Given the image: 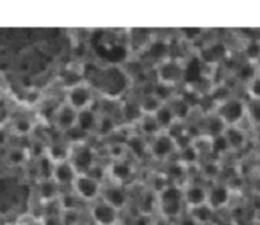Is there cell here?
Wrapping results in <instances>:
<instances>
[{
	"instance_id": "cell-1",
	"label": "cell",
	"mask_w": 260,
	"mask_h": 225,
	"mask_svg": "<svg viewBox=\"0 0 260 225\" xmlns=\"http://www.w3.org/2000/svg\"><path fill=\"white\" fill-rule=\"evenodd\" d=\"M184 192L177 187H166L159 194V210L165 217H181Z\"/></svg>"
},
{
	"instance_id": "cell-2",
	"label": "cell",
	"mask_w": 260,
	"mask_h": 225,
	"mask_svg": "<svg viewBox=\"0 0 260 225\" xmlns=\"http://www.w3.org/2000/svg\"><path fill=\"white\" fill-rule=\"evenodd\" d=\"M246 115V106L242 101L230 98L219 104L217 116L226 124V126H236Z\"/></svg>"
},
{
	"instance_id": "cell-3",
	"label": "cell",
	"mask_w": 260,
	"mask_h": 225,
	"mask_svg": "<svg viewBox=\"0 0 260 225\" xmlns=\"http://www.w3.org/2000/svg\"><path fill=\"white\" fill-rule=\"evenodd\" d=\"M74 191L79 199L84 201H93L101 194V183L88 173L78 174L73 182Z\"/></svg>"
},
{
	"instance_id": "cell-4",
	"label": "cell",
	"mask_w": 260,
	"mask_h": 225,
	"mask_svg": "<svg viewBox=\"0 0 260 225\" xmlns=\"http://www.w3.org/2000/svg\"><path fill=\"white\" fill-rule=\"evenodd\" d=\"M185 75V70L180 62L174 61H166L164 64L159 65L158 67V78L159 84L164 86L174 87L175 84L179 83Z\"/></svg>"
},
{
	"instance_id": "cell-5",
	"label": "cell",
	"mask_w": 260,
	"mask_h": 225,
	"mask_svg": "<svg viewBox=\"0 0 260 225\" xmlns=\"http://www.w3.org/2000/svg\"><path fill=\"white\" fill-rule=\"evenodd\" d=\"M92 103V93L88 87L83 84L73 87L69 89L68 96H67V104L71 106L72 108L76 109L77 112L88 109Z\"/></svg>"
},
{
	"instance_id": "cell-6",
	"label": "cell",
	"mask_w": 260,
	"mask_h": 225,
	"mask_svg": "<svg viewBox=\"0 0 260 225\" xmlns=\"http://www.w3.org/2000/svg\"><path fill=\"white\" fill-rule=\"evenodd\" d=\"M91 215L97 225H116L119 220V211L106 204L104 200L93 205Z\"/></svg>"
},
{
	"instance_id": "cell-7",
	"label": "cell",
	"mask_w": 260,
	"mask_h": 225,
	"mask_svg": "<svg viewBox=\"0 0 260 225\" xmlns=\"http://www.w3.org/2000/svg\"><path fill=\"white\" fill-rule=\"evenodd\" d=\"M72 164L76 168L77 173L83 174L88 173L93 168L94 163V154L89 147L82 146L77 150L76 153L72 156Z\"/></svg>"
},
{
	"instance_id": "cell-8",
	"label": "cell",
	"mask_w": 260,
	"mask_h": 225,
	"mask_svg": "<svg viewBox=\"0 0 260 225\" xmlns=\"http://www.w3.org/2000/svg\"><path fill=\"white\" fill-rule=\"evenodd\" d=\"M77 176H78V173H77L76 168L68 161L55 164L51 179L57 186H67V184H73Z\"/></svg>"
},
{
	"instance_id": "cell-9",
	"label": "cell",
	"mask_w": 260,
	"mask_h": 225,
	"mask_svg": "<svg viewBox=\"0 0 260 225\" xmlns=\"http://www.w3.org/2000/svg\"><path fill=\"white\" fill-rule=\"evenodd\" d=\"M175 149L176 146H175L174 139L169 134L157 135L151 145L152 154L159 159L167 158Z\"/></svg>"
},
{
	"instance_id": "cell-10",
	"label": "cell",
	"mask_w": 260,
	"mask_h": 225,
	"mask_svg": "<svg viewBox=\"0 0 260 225\" xmlns=\"http://www.w3.org/2000/svg\"><path fill=\"white\" fill-rule=\"evenodd\" d=\"M230 190L226 186H216L207 194V205L212 210H218L226 206L230 201Z\"/></svg>"
},
{
	"instance_id": "cell-11",
	"label": "cell",
	"mask_w": 260,
	"mask_h": 225,
	"mask_svg": "<svg viewBox=\"0 0 260 225\" xmlns=\"http://www.w3.org/2000/svg\"><path fill=\"white\" fill-rule=\"evenodd\" d=\"M77 117H78V112L72 108L71 106H68V104H64L57 111L56 116H55V122H56V126L60 130L67 132L68 130L73 129L76 126Z\"/></svg>"
},
{
	"instance_id": "cell-12",
	"label": "cell",
	"mask_w": 260,
	"mask_h": 225,
	"mask_svg": "<svg viewBox=\"0 0 260 225\" xmlns=\"http://www.w3.org/2000/svg\"><path fill=\"white\" fill-rule=\"evenodd\" d=\"M102 200L119 211L126 205L127 196L124 190L120 189V187H110L105 191Z\"/></svg>"
},
{
	"instance_id": "cell-13",
	"label": "cell",
	"mask_w": 260,
	"mask_h": 225,
	"mask_svg": "<svg viewBox=\"0 0 260 225\" xmlns=\"http://www.w3.org/2000/svg\"><path fill=\"white\" fill-rule=\"evenodd\" d=\"M184 202L190 209L207 204V191L201 186H190L184 192Z\"/></svg>"
},
{
	"instance_id": "cell-14",
	"label": "cell",
	"mask_w": 260,
	"mask_h": 225,
	"mask_svg": "<svg viewBox=\"0 0 260 225\" xmlns=\"http://www.w3.org/2000/svg\"><path fill=\"white\" fill-rule=\"evenodd\" d=\"M223 135L226 137L227 142H229L230 149H242L245 146V144H246V135H245V132L240 127L229 126Z\"/></svg>"
},
{
	"instance_id": "cell-15",
	"label": "cell",
	"mask_w": 260,
	"mask_h": 225,
	"mask_svg": "<svg viewBox=\"0 0 260 225\" xmlns=\"http://www.w3.org/2000/svg\"><path fill=\"white\" fill-rule=\"evenodd\" d=\"M77 126L88 134L89 131H92V130H94L97 126H99V120H97L96 114L89 108L78 112V117H77Z\"/></svg>"
},
{
	"instance_id": "cell-16",
	"label": "cell",
	"mask_w": 260,
	"mask_h": 225,
	"mask_svg": "<svg viewBox=\"0 0 260 225\" xmlns=\"http://www.w3.org/2000/svg\"><path fill=\"white\" fill-rule=\"evenodd\" d=\"M71 156L72 153L68 145L54 144L51 145V146H49V149H47V157L51 159V162L54 164L62 163V162H68V159L71 158Z\"/></svg>"
},
{
	"instance_id": "cell-17",
	"label": "cell",
	"mask_w": 260,
	"mask_h": 225,
	"mask_svg": "<svg viewBox=\"0 0 260 225\" xmlns=\"http://www.w3.org/2000/svg\"><path fill=\"white\" fill-rule=\"evenodd\" d=\"M153 117L156 120L157 125L159 126V129H169V127H171L175 124V120H176L171 107L165 106V104H162L161 108L153 115Z\"/></svg>"
},
{
	"instance_id": "cell-18",
	"label": "cell",
	"mask_w": 260,
	"mask_h": 225,
	"mask_svg": "<svg viewBox=\"0 0 260 225\" xmlns=\"http://www.w3.org/2000/svg\"><path fill=\"white\" fill-rule=\"evenodd\" d=\"M190 216L198 222V224H208L212 220V216H213V210L208 205L204 204L201 205V206L190 209Z\"/></svg>"
},
{
	"instance_id": "cell-19",
	"label": "cell",
	"mask_w": 260,
	"mask_h": 225,
	"mask_svg": "<svg viewBox=\"0 0 260 225\" xmlns=\"http://www.w3.org/2000/svg\"><path fill=\"white\" fill-rule=\"evenodd\" d=\"M162 101L154 94H151V96L144 97L143 101L141 102L139 107H141L142 114L147 115V116H153L157 111L162 107Z\"/></svg>"
},
{
	"instance_id": "cell-20",
	"label": "cell",
	"mask_w": 260,
	"mask_h": 225,
	"mask_svg": "<svg viewBox=\"0 0 260 225\" xmlns=\"http://www.w3.org/2000/svg\"><path fill=\"white\" fill-rule=\"evenodd\" d=\"M40 196L44 201H54L57 196V184L52 179H44L40 186Z\"/></svg>"
},
{
	"instance_id": "cell-21",
	"label": "cell",
	"mask_w": 260,
	"mask_h": 225,
	"mask_svg": "<svg viewBox=\"0 0 260 225\" xmlns=\"http://www.w3.org/2000/svg\"><path fill=\"white\" fill-rule=\"evenodd\" d=\"M111 174L119 181H126L132 176V167L125 162H116L112 164Z\"/></svg>"
},
{
	"instance_id": "cell-22",
	"label": "cell",
	"mask_w": 260,
	"mask_h": 225,
	"mask_svg": "<svg viewBox=\"0 0 260 225\" xmlns=\"http://www.w3.org/2000/svg\"><path fill=\"white\" fill-rule=\"evenodd\" d=\"M207 129H208L209 136L216 137L219 136V135H223L227 126L218 116H213L208 120V122H207Z\"/></svg>"
},
{
	"instance_id": "cell-23",
	"label": "cell",
	"mask_w": 260,
	"mask_h": 225,
	"mask_svg": "<svg viewBox=\"0 0 260 225\" xmlns=\"http://www.w3.org/2000/svg\"><path fill=\"white\" fill-rule=\"evenodd\" d=\"M127 146H129L130 152H132L134 156L139 157V158L146 154V150H147L146 142H144V140L142 139L141 136L129 137V140H127Z\"/></svg>"
},
{
	"instance_id": "cell-24",
	"label": "cell",
	"mask_w": 260,
	"mask_h": 225,
	"mask_svg": "<svg viewBox=\"0 0 260 225\" xmlns=\"http://www.w3.org/2000/svg\"><path fill=\"white\" fill-rule=\"evenodd\" d=\"M170 107H171L172 112H174L176 119H185L189 115L190 107L191 106L186 101H184V99H177V101L172 102V104Z\"/></svg>"
},
{
	"instance_id": "cell-25",
	"label": "cell",
	"mask_w": 260,
	"mask_h": 225,
	"mask_svg": "<svg viewBox=\"0 0 260 225\" xmlns=\"http://www.w3.org/2000/svg\"><path fill=\"white\" fill-rule=\"evenodd\" d=\"M229 149H230L229 142H227L224 135H219V136L212 137V142H211L212 153L223 154V153H226Z\"/></svg>"
},
{
	"instance_id": "cell-26",
	"label": "cell",
	"mask_w": 260,
	"mask_h": 225,
	"mask_svg": "<svg viewBox=\"0 0 260 225\" xmlns=\"http://www.w3.org/2000/svg\"><path fill=\"white\" fill-rule=\"evenodd\" d=\"M54 166L55 164L52 163L51 159L49 158L47 156L42 157L40 159V173H41L42 178L44 179H51L52 177V171H54Z\"/></svg>"
},
{
	"instance_id": "cell-27",
	"label": "cell",
	"mask_w": 260,
	"mask_h": 225,
	"mask_svg": "<svg viewBox=\"0 0 260 225\" xmlns=\"http://www.w3.org/2000/svg\"><path fill=\"white\" fill-rule=\"evenodd\" d=\"M142 130L147 135H156L159 131V126L157 125L153 116H146L142 120Z\"/></svg>"
},
{
	"instance_id": "cell-28",
	"label": "cell",
	"mask_w": 260,
	"mask_h": 225,
	"mask_svg": "<svg viewBox=\"0 0 260 225\" xmlns=\"http://www.w3.org/2000/svg\"><path fill=\"white\" fill-rule=\"evenodd\" d=\"M246 114L255 125H260V101H250L246 106Z\"/></svg>"
},
{
	"instance_id": "cell-29",
	"label": "cell",
	"mask_w": 260,
	"mask_h": 225,
	"mask_svg": "<svg viewBox=\"0 0 260 225\" xmlns=\"http://www.w3.org/2000/svg\"><path fill=\"white\" fill-rule=\"evenodd\" d=\"M247 92H249L250 98H251L252 101H260V78L259 77H255L252 81L249 82Z\"/></svg>"
},
{
	"instance_id": "cell-30",
	"label": "cell",
	"mask_w": 260,
	"mask_h": 225,
	"mask_svg": "<svg viewBox=\"0 0 260 225\" xmlns=\"http://www.w3.org/2000/svg\"><path fill=\"white\" fill-rule=\"evenodd\" d=\"M124 115L126 116V119L132 120V121H134V120H138L141 119V115H142V111H141V107H139V104H134V103H129L125 106V109H124Z\"/></svg>"
},
{
	"instance_id": "cell-31",
	"label": "cell",
	"mask_w": 260,
	"mask_h": 225,
	"mask_svg": "<svg viewBox=\"0 0 260 225\" xmlns=\"http://www.w3.org/2000/svg\"><path fill=\"white\" fill-rule=\"evenodd\" d=\"M14 129L18 132L19 135H27L32 131L34 126H32V122L27 119H19L18 121L14 124Z\"/></svg>"
},
{
	"instance_id": "cell-32",
	"label": "cell",
	"mask_w": 260,
	"mask_h": 225,
	"mask_svg": "<svg viewBox=\"0 0 260 225\" xmlns=\"http://www.w3.org/2000/svg\"><path fill=\"white\" fill-rule=\"evenodd\" d=\"M24 159H26V154H24V152L22 149H13L9 152L8 161L11 162L12 164H14V166L22 164L24 162Z\"/></svg>"
},
{
	"instance_id": "cell-33",
	"label": "cell",
	"mask_w": 260,
	"mask_h": 225,
	"mask_svg": "<svg viewBox=\"0 0 260 225\" xmlns=\"http://www.w3.org/2000/svg\"><path fill=\"white\" fill-rule=\"evenodd\" d=\"M67 135H68V140H71L72 142H79V141H82L83 139H86L87 132H84L83 130H81L76 125L73 129H71L67 131Z\"/></svg>"
},
{
	"instance_id": "cell-34",
	"label": "cell",
	"mask_w": 260,
	"mask_h": 225,
	"mask_svg": "<svg viewBox=\"0 0 260 225\" xmlns=\"http://www.w3.org/2000/svg\"><path fill=\"white\" fill-rule=\"evenodd\" d=\"M181 154H182V161L186 162V163H194V162L198 159V156H199L198 150L195 149L194 144H192V146L182 150Z\"/></svg>"
},
{
	"instance_id": "cell-35",
	"label": "cell",
	"mask_w": 260,
	"mask_h": 225,
	"mask_svg": "<svg viewBox=\"0 0 260 225\" xmlns=\"http://www.w3.org/2000/svg\"><path fill=\"white\" fill-rule=\"evenodd\" d=\"M240 77H241L242 79H246V81L250 82L256 77V70L252 67V65H244V66L241 67V70H240Z\"/></svg>"
},
{
	"instance_id": "cell-36",
	"label": "cell",
	"mask_w": 260,
	"mask_h": 225,
	"mask_svg": "<svg viewBox=\"0 0 260 225\" xmlns=\"http://www.w3.org/2000/svg\"><path fill=\"white\" fill-rule=\"evenodd\" d=\"M97 127H99V131H101V134H110V132L114 130V122H112V120L109 119V117H104V119L99 122V126Z\"/></svg>"
},
{
	"instance_id": "cell-37",
	"label": "cell",
	"mask_w": 260,
	"mask_h": 225,
	"mask_svg": "<svg viewBox=\"0 0 260 225\" xmlns=\"http://www.w3.org/2000/svg\"><path fill=\"white\" fill-rule=\"evenodd\" d=\"M246 54L250 59H252V60L259 59V56H260V44L259 42H251V44L247 45Z\"/></svg>"
},
{
	"instance_id": "cell-38",
	"label": "cell",
	"mask_w": 260,
	"mask_h": 225,
	"mask_svg": "<svg viewBox=\"0 0 260 225\" xmlns=\"http://www.w3.org/2000/svg\"><path fill=\"white\" fill-rule=\"evenodd\" d=\"M42 225H67L64 221V217L60 215H46Z\"/></svg>"
},
{
	"instance_id": "cell-39",
	"label": "cell",
	"mask_w": 260,
	"mask_h": 225,
	"mask_svg": "<svg viewBox=\"0 0 260 225\" xmlns=\"http://www.w3.org/2000/svg\"><path fill=\"white\" fill-rule=\"evenodd\" d=\"M179 225H199V224L189 215L187 217H180Z\"/></svg>"
},
{
	"instance_id": "cell-40",
	"label": "cell",
	"mask_w": 260,
	"mask_h": 225,
	"mask_svg": "<svg viewBox=\"0 0 260 225\" xmlns=\"http://www.w3.org/2000/svg\"><path fill=\"white\" fill-rule=\"evenodd\" d=\"M169 172L172 177H180L182 174V168L181 166H171Z\"/></svg>"
},
{
	"instance_id": "cell-41",
	"label": "cell",
	"mask_w": 260,
	"mask_h": 225,
	"mask_svg": "<svg viewBox=\"0 0 260 225\" xmlns=\"http://www.w3.org/2000/svg\"><path fill=\"white\" fill-rule=\"evenodd\" d=\"M204 169H206V171H207V169H208V171H209V173H208L209 176H212V174H216L217 172H218V167H217L214 163L207 164V166L204 167Z\"/></svg>"
},
{
	"instance_id": "cell-42",
	"label": "cell",
	"mask_w": 260,
	"mask_h": 225,
	"mask_svg": "<svg viewBox=\"0 0 260 225\" xmlns=\"http://www.w3.org/2000/svg\"><path fill=\"white\" fill-rule=\"evenodd\" d=\"M136 225H149L148 216H139L138 220H137Z\"/></svg>"
},
{
	"instance_id": "cell-43",
	"label": "cell",
	"mask_w": 260,
	"mask_h": 225,
	"mask_svg": "<svg viewBox=\"0 0 260 225\" xmlns=\"http://www.w3.org/2000/svg\"><path fill=\"white\" fill-rule=\"evenodd\" d=\"M7 142V134L3 129H0V146Z\"/></svg>"
},
{
	"instance_id": "cell-44",
	"label": "cell",
	"mask_w": 260,
	"mask_h": 225,
	"mask_svg": "<svg viewBox=\"0 0 260 225\" xmlns=\"http://www.w3.org/2000/svg\"><path fill=\"white\" fill-rule=\"evenodd\" d=\"M201 31V29H198V28H194V29H184V32L185 33H194V32H199ZM187 37H195L194 34H189V36Z\"/></svg>"
},
{
	"instance_id": "cell-45",
	"label": "cell",
	"mask_w": 260,
	"mask_h": 225,
	"mask_svg": "<svg viewBox=\"0 0 260 225\" xmlns=\"http://www.w3.org/2000/svg\"><path fill=\"white\" fill-rule=\"evenodd\" d=\"M222 225H236V224H235V222H232V221H226V222H223Z\"/></svg>"
},
{
	"instance_id": "cell-46",
	"label": "cell",
	"mask_w": 260,
	"mask_h": 225,
	"mask_svg": "<svg viewBox=\"0 0 260 225\" xmlns=\"http://www.w3.org/2000/svg\"><path fill=\"white\" fill-rule=\"evenodd\" d=\"M256 77H259L260 78V65L257 66V69H256Z\"/></svg>"
}]
</instances>
